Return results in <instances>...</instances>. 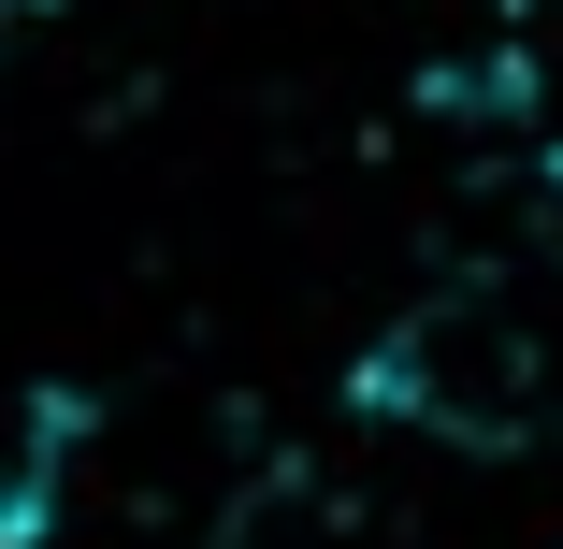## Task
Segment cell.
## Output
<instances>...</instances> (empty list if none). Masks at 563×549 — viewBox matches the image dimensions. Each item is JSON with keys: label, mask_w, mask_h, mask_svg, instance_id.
Returning a JSON list of instances; mask_svg holds the SVG:
<instances>
[{"label": "cell", "mask_w": 563, "mask_h": 549, "mask_svg": "<svg viewBox=\"0 0 563 549\" xmlns=\"http://www.w3.org/2000/svg\"><path fill=\"white\" fill-rule=\"evenodd\" d=\"M362 391L405 433H433V449H520V433L549 419V333H534L520 289L463 275V289H419L390 333H376Z\"/></svg>", "instance_id": "6da1fadb"}]
</instances>
